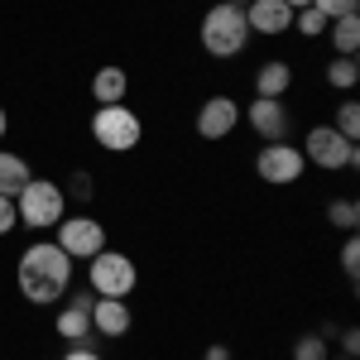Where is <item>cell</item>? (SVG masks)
<instances>
[{
  "mask_svg": "<svg viewBox=\"0 0 360 360\" xmlns=\"http://www.w3.org/2000/svg\"><path fill=\"white\" fill-rule=\"evenodd\" d=\"M15 283L34 307H53L68 298L72 288V259L53 245V240H34L15 264Z\"/></svg>",
  "mask_w": 360,
  "mask_h": 360,
  "instance_id": "obj_1",
  "label": "cell"
},
{
  "mask_svg": "<svg viewBox=\"0 0 360 360\" xmlns=\"http://www.w3.org/2000/svg\"><path fill=\"white\" fill-rule=\"evenodd\" d=\"M197 39H202L207 58H236V53H245V44H250L245 10H240V5H226V0H217V5L202 15Z\"/></svg>",
  "mask_w": 360,
  "mask_h": 360,
  "instance_id": "obj_2",
  "label": "cell"
},
{
  "mask_svg": "<svg viewBox=\"0 0 360 360\" xmlns=\"http://www.w3.org/2000/svg\"><path fill=\"white\" fill-rule=\"evenodd\" d=\"M139 283V269L130 255H120V250H101V255H91L86 259V288L96 293V298H130Z\"/></svg>",
  "mask_w": 360,
  "mask_h": 360,
  "instance_id": "obj_3",
  "label": "cell"
},
{
  "mask_svg": "<svg viewBox=\"0 0 360 360\" xmlns=\"http://www.w3.org/2000/svg\"><path fill=\"white\" fill-rule=\"evenodd\" d=\"M63 207H68V197H63V183H53V178H29L25 193L15 197L20 221L34 231H53L63 221Z\"/></svg>",
  "mask_w": 360,
  "mask_h": 360,
  "instance_id": "obj_4",
  "label": "cell"
},
{
  "mask_svg": "<svg viewBox=\"0 0 360 360\" xmlns=\"http://www.w3.org/2000/svg\"><path fill=\"white\" fill-rule=\"evenodd\" d=\"M303 164L322 168V173H336V168H356L360 164V149L341 135L336 125H312L303 139Z\"/></svg>",
  "mask_w": 360,
  "mask_h": 360,
  "instance_id": "obj_5",
  "label": "cell"
},
{
  "mask_svg": "<svg viewBox=\"0 0 360 360\" xmlns=\"http://www.w3.org/2000/svg\"><path fill=\"white\" fill-rule=\"evenodd\" d=\"M91 139L101 149H111V154H130L139 139H144V125H139V115L130 106H96V115H91Z\"/></svg>",
  "mask_w": 360,
  "mask_h": 360,
  "instance_id": "obj_6",
  "label": "cell"
},
{
  "mask_svg": "<svg viewBox=\"0 0 360 360\" xmlns=\"http://www.w3.org/2000/svg\"><path fill=\"white\" fill-rule=\"evenodd\" d=\"M53 231H58L53 245L63 250L68 259H91V255H101V250H106V226L96 221V217H86V212H77V217H63Z\"/></svg>",
  "mask_w": 360,
  "mask_h": 360,
  "instance_id": "obj_7",
  "label": "cell"
},
{
  "mask_svg": "<svg viewBox=\"0 0 360 360\" xmlns=\"http://www.w3.org/2000/svg\"><path fill=\"white\" fill-rule=\"evenodd\" d=\"M91 307H96V293L91 288H77L68 293V303L58 307L53 332L68 341V346H96V327H91Z\"/></svg>",
  "mask_w": 360,
  "mask_h": 360,
  "instance_id": "obj_8",
  "label": "cell"
},
{
  "mask_svg": "<svg viewBox=\"0 0 360 360\" xmlns=\"http://www.w3.org/2000/svg\"><path fill=\"white\" fill-rule=\"evenodd\" d=\"M303 149L298 144H288V139H278V144H264L259 154H255V173L264 178V183H274V188H288V183H298L303 178Z\"/></svg>",
  "mask_w": 360,
  "mask_h": 360,
  "instance_id": "obj_9",
  "label": "cell"
},
{
  "mask_svg": "<svg viewBox=\"0 0 360 360\" xmlns=\"http://www.w3.org/2000/svg\"><path fill=\"white\" fill-rule=\"evenodd\" d=\"M245 120L264 144L288 139V106H283V96H255V101L245 106Z\"/></svg>",
  "mask_w": 360,
  "mask_h": 360,
  "instance_id": "obj_10",
  "label": "cell"
},
{
  "mask_svg": "<svg viewBox=\"0 0 360 360\" xmlns=\"http://www.w3.org/2000/svg\"><path fill=\"white\" fill-rule=\"evenodd\" d=\"M236 125H240V106L231 96H207L197 106V135L202 139H226Z\"/></svg>",
  "mask_w": 360,
  "mask_h": 360,
  "instance_id": "obj_11",
  "label": "cell"
},
{
  "mask_svg": "<svg viewBox=\"0 0 360 360\" xmlns=\"http://www.w3.org/2000/svg\"><path fill=\"white\" fill-rule=\"evenodd\" d=\"M245 25L250 34H288L293 29V10L283 5V0H250L245 5Z\"/></svg>",
  "mask_w": 360,
  "mask_h": 360,
  "instance_id": "obj_12",
  "label": "cell"
},
{
  "mask_svg": "<svg viewBox=\"0 0 360 360\" xmlns=\"http://www.w3.org/2000/svg\"><path fill=\"white\" fill-rule=\"evenodd\" d=\"M130 322H135V312H130L125 298H96V307H91V327H96V336H125Z\"/></svg>",
  "mask_w": 360,
  "mask_h": 360,
  "instance_id": "obj_13",
  "label": "cell"
},
{
  "mask_svg": "<svg viewBox=\"0 0 360 360\" xmlns=\"http://www.w3.org/2000/svg\"><path fill=\"white\" fill-rule=\"evenodd\" d=\"M125 91H130V72H125V68H101V72L91 77V96H96V106H120Z\"/></svg>",
  "mask_w": 360,
  "mask_h": 360,
  "instance_id": "obj_14",
  "label": "cell"
},
{
  "mask_svg": "<svg viewBox=\"0 0 360 360\" xmlns=\"http://www.w3.org/2000/svg\"><path fill=\"white\" fill-rule=\"evenodd\" d=\"M293 86V68L288 63H264V68H255V96H283Z\"/></svg>",
  "mask_w": 360,
  "mask_h": 360,
  "instance_id": "obj_15",
  "label": "cell"
},
{
  "mask_svg": "<svg viewBox=\"0 0 360 360\" xmlns=\"http://www.w3.org/2000/svg\"><path fill=\"white\" fill-rule=\"evenodd\" d=\"M29 178H34V173H29L25 159H20V154H10V149H0V193H5V197H20Z\"/></svg>",
  "mask_w": 360,
  "mask_h": 360,
  "instance_id": "obj_16",
  "label": "cell"
},
{
  "mask_svg": "<svg viewBox=\"0 0 360 360\" xmlns=\"http://www.w3.org/2000/svg\"><path fill=\"white\" fill-rule=\"evenodd\" d=\"M327 34H332L336 58H356V49H360V15H341V20H332Z\"/></svg>",
  "mask_w": 360,
  "mask_h": 360,
  "instance_id": "obj_17",
  "label": "cell"
},
{
  "mask_svg": "<svg viewBox=\"0 0 360 360\" xmlns=\"http://www.w3.org/2000/svg\"><path fill=\"white\" fill-rule=\"evenodd\" d=\"M327 221L336 226V231H356V221H360V207H356V197H336V202H327Z\"/></svg>",
  "mask_w": 360,
  "mask_h": 360,
  "instance_id": "obj_18",
  "label": "cell"
},
{
  "mask_svg": "<svg viewBox=\"0 0 360 360\" xmlns=\"http://www.w3.org/2000/svg\"><path fill=\"white\" fill-rule=\"evenodd\" d=\"M356 82H360L356 58H332V63H327V86H336V91H351Z\"/></svg>",
  "mask_w": 360,
  "mask_h": 360,
  "instance_id": "obj_19",
  "label": "cell"
},
{
  "mask_svg": "<svg viewBox=\"0 0 360 360\" xmlns=\"http://www.w3.org/2000/svg\"><path fill=\"white\" fill-rule=\"evenodd\" d=\"M293 360H332V341L322 332H307L293 341Z\"/></svg>",
  "mask_w": 360,
  "mask_h": 360,
  "instance_id": "obj_20",
  "label": "cell"
},
{
  "mask_svg": "<svg viewBox=\"0 0 360 360\" xmlns=\"http://www.w3.org/2000/svg\"><path fill=\"white\" fill-rule=\"evenodd\" d=\"M327 25H332V20H327L322 10H312V5H303V10H293V29H298L303 39H317V34H327Z\"/></svg>",
  "mask_w": 360,
  "mask_h": 360,
  "instance_id": "obj_21",
  "label": "cell"
},
{
  "mask_svg": "<svg viewBox=\"0 0 360 360\" xmlns=\"http://www.w3.org/2000/svg\"><path fill=\"white\" fill-rule=\"evenodd\" d=\"M336 130L356 144L360 139V101H341V111H336Z\"/></svg>",
  "mask_w": 360,
  "mask_h": 360,
  "instance_id": "obj_22",
  "label": "cell"
},
{
  "mask_svg": "<svg viewBox=\"0 0 360 360\" xmlns=\"http://www.w3.org/2000/svg\"><path fill=\"white\" fill-rule=\"evenodd\" d=\"M91 193H96V188H91V173H86V168H77V173L68 178V188H63V197H72V202H91Z\"/></svg>",
  "mask_w": 360,
  "mask_h": 360,
  "instance_id": "obj_23",
  "label": "cell"
},
{
  "mask_svg": "<svg viewBox=\"0 0 360 360\" xmlns=\"http://www.w3.org/2000/svg\"><path fill=\"white\" fill-rule=\"evenodd\" d=\"M312 10H322L327 20H341V15H360V0H312Z\"/></svg>",
  "mask_w": 360,
  "mask_h": 360,
  "instance_id": "obj_24",
  "label": "cell"
},
{
  "mask_svg": "<svg viewBox=\"0 0 360 360\" xmlns=\"http://www.w3.org/2000/svg\"><path fill=\"white\" fill-rule=\"evenodd\" d=\"M341 269H346V278L360 274V240H356V231H351V236H346V245H341Z\"/></svg>",
  "mask_w": 360,
  "mask_h": 360,
  "instance_id": "obj_25",
  "label": "cell"
},
{
  "mask_svg": "<svg viewBox=\"0 0 360 360\" xmlns=\"http://www.w3.org/2000/svg\"><path fill=\"white\" fill-rule=\"evenodd\" d=\"M20 226V212H15V197H5L0 193V236H10Z\"/></svg>",
  "mask_w": 360,
  "mask_h": 360,
  "instance_id": "obj_26",
  "label": "cell"
},
{
  "mask_svg": "<svg viewBox=\"0 0 360 360\" xmlns=\"http://www.w3.org/2000/svg\"><path fill=\"white\" fill-rule=\"evenodd\" d=\"M63 360H101V351H96V346H68Z\"/></svg>",
  "mask_w": 360,
  "mask_h": 360,
  "instance_id": "obj_27",
  "label": "cell"
},
{
  "mask_svg": "<svg viewBox=\"0 0 360 360\" xmlns=\"http://www.w3.org/2000/svg\"><path fill=\"white\" fill-rule=\"evenodd\" d=\"M336 341H341V351H346V356H356V351H360V332H356V327H346Z\"/></svg>",
  "mask_w": 360,
  "mask_h": 360,
  "instance_id": "obj_28",
  "label": "cell"
},
{
  "mask_svg": "<svg viewBox=\"0 0 360 360\" xmlns=\"http://www.w3.org/2000/svg\"><path fill=\"white\" fill-rule=\"evenodd\" d=\"M202 360H231V351H226V346H207V351H202Z\"/></svg>",
  "mask_w": 360,
  "mask_h": 360,
  "instance_id": "obj_29",
  "label": "cell"
},
{
  "mask_svg": "<svg viewBox=\"0 0 360 360\" xmlns=\"http://www.w3.org/2000/svg\"><path fill=\"white\" fill-rule=\"evenodd\" d=\"M5 130H10V115H5V106H0V139H5Z\"/></svg>",
  "mask_w": 360,
  "mask_h": 360,
  "instance_id": "obj_30",
  "label": "cell"
},
{
  "mask_svg": "<svg viewBox=\"0 0 360 360\" xmlns=\"http://www.w3.org/2000/svg\"><path fill=\"white\" fill-rule=\"evenodd\" d=\"M283 5H288V10H303V5H312V0H283Z\"/></svg>",
  "mask_w": 360,
  "mask_h": 360,
  "instance_id": "obj_31",
  "label": "cell"
},
{
  "mask_svg": "<svg viewBox=\"0 0 360 360\" xmlns=\"http://www.w3.org/2000/svg\"><path fill=\"white\" fill-rule=\"evenodd\" d=\"M226 5H240V10H245V5H250V0H226Z\"/></svg>",
  "mask_w": 360,
  "mask_h": 360,
  "instance_id": "obj_32",
  "label": "cell"
},
{
  "mask_svg": "<svg viewBox=\"0 0 360 360\" xmlns=\"http://www.w3.org/2000/svg\"><path fill=\"white\" fill-rule=\"evenodd\" d=\"M341 360H356V356H341Z\"/></svg>",
  "mask_w": 360,
  "mask_h": 360,
  "instance_id": "obj_33",
  "label": "cell"
}]
</instances>
